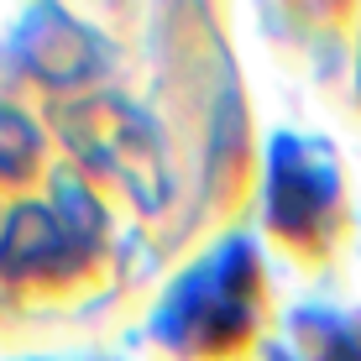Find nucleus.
<instances>
[{"mask_svg": "<svg viewBox=\"0 0 361 361\" xmlns=\"http://www.w3.org/2000/svg\"><path fill=\"white\" fill-rule=\"evenodd\" d=\"M94 226H79L73 209H16L6 235H0V272L6 278H68L73 267H84Z\"/></svg>", "mask_w": 361, "mask_h": 361, "instance_id": "obj_2", "label": "nucleus"}, {"mask_svg": "<svg viewBox=\"0 0 361 361\" xmlns=\"http://www.w3.org/2000/svg\"><path fill=\"white\" fill-rule=\"evenodd\" d=\"M246 283H252V257L241 246H220L194 278L178 283V293L157 314V330L183 351H226L246 330Z\"/></svg>", "mask_w": 361, "mask_h": 361, "instance_id": "obj_1", "label": "nucleus"}]
</instances>
